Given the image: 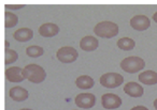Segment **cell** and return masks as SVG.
<instances>
[{"instance_id":"obj_1","label":"cell","mask_w":157,"mask_h":110,"mask_svg":"<svg viewBox=\"0 0 157 110\" xmlns=\"http://www.w3.org/2000/svg\"><path fill=\"white\" fill-rule=\"evenodd\" d=\"M24 77L33 83H40L46 77V72L42 66L35 63L28 64L24 67Z\"/></svg>"},{"instance_id":"obj_2","label":"cell","mask_w":157,"mask_h":110,"mask_svg":"<svg viewBox=\"0 0 157 110\" xmlns=\"http://www.w3.org/2000/svg\"><path fill=\"white\" fill-rule=\"evenodd\" d=\"M94 32L99 37H105V39H111V37L117 35L118 33V26L115 23H112L110 20L100 22L95 26Z\"/></svg>"},{"instance_id":"obj_3","label":"cell","mask_w":157,"mask_h":110,"mask_svg":"<svg viewBox=\"0 0 157 110\" xmlns=\"http://www.w3.org/2000/svg\"><path fill=\"white\" fill-rule=\"evenodd\" d=\"M145 66V62H144L143 59L139 58V57L131 56L127 57L124 60H122L121 62V67L124 72L129 74H135L140 72L141 69H144Z\"/></svg>"},{"instance_id":"obj_4","label":"cell","mask_w":157,"mask_h":110,"mask_svg":"<svg viewBox=\"0 0 157 110\" xmlns=\"http://www.w3.org/2000/svg\"><path fill=\"white\" fill-rule=\"evenodd\" d=\"M123 82H124V77L121 74L113 73V72L105 73L100 77V84L108 89L117 88Z\"/></svg>"},{"instance_id":"obj_5","label":"cell","mask_w":157,"mask_h":110,"mask_svg":"<svg viewBox=\"0 0 157 110\" xmlns=\"http://www.w3.org/2000/svg\"><path fill=\"white\" fill-rule=\"evenodd\" d=\"M56 57L61 63H72L78 59V52L71 46H63L57 50Z\"/></svg>"},{"instance_id":"obj_6","label":"cell","mask_w":157,"mask_h":110,"mask_svg":"<svg viewBox=\"0 0 157 110\" xmlns=\"http://www.w3.org/2000/svg\"><path fill=\"white\" fill-rule=\"evenodd\" d=\"M74 101L78 107L90 109V108L94 107L96 104V96L92 93H81V94H78Z\"/></svg>"},{"instance_id":"obj_7","label":"cell","mask_w":157,"mask_h":110,"mask_svg":"<svg viewBox=\"0 0 157 110\" xmlns=\"http://www.w3.org/2000/svg\"><path fill=\"white\" fill-rule=\"evenodd\" d=\"M101 105L105 109H117L122 105V99L113 93H105L101 97Z\"/></svg>"},{"instance_id":"obj_8","label":"cell","mask_w":157,"mask_h":110,"mask_svg":"<svg viewBox=\"0 0 157 110\" xmlns=\"http://www.w3.org/2000/svg\"><path fill=\"white\" fill-rule=\"evenodd\" d=\"M130 26L135 30L143 31L150 28L151 20L145 15H136L130 20Z\"/></svg>"},{"instance_id":"obj_9","label":"cell","mask_w":157,"mask_h":110,"mask_svg":"<svg viewBox=\"0 0 157 110\" xmlns=\"http://www.w3.org/2000/svg\"><path fill=\"white\" fill-rule=\"evenodd\" d=\"M6 78L10 82H22L25 79L24 69L18 66H12L6 69Z\"/></svg>"},{"instance_id":"obj_10","label":"cell","mask_w":157,"mask_h":110,"mask_svg":"<svg viewBox=\"0 0 157 110\" xmlns=\"http://www.w3.org/2000/svg\"><path fill=\"white\" fill-rule=\"evenodd\" d=\"M124 92L130 97H141L144 93V90L142 88V86H140L139 83L130 81L125 84Z\"/></svg>"},{"instance_id":"obj_11","label":"cell","mask_w":157,"mask_h":110,"mask_svg":"<svg viewBox=\"0 0 157 110\" xmlns=\"http://www.w3.org/2000/svg\"><path fill=\"white\" fill-rule=\"evenodd\" d=\"M59 32V28L57 25L52 24V23H45L41 25L39 28V33L43 37H55Z\"/></svg>"},{"instance_id":"obj_12","label":"cell","mask_w":157,"mask_h":110,"mask_svg":"<svg viewBox=\"0 0 157 110\" xmlns=\"http://www.w3.org/2000/svg\"><path fill=\"white\" fill-rule=\"evenodd\" d=\"M9 95L13 101H23L28 98V91L23 87H13V88L10 89Z\"/></svg>"},{"instance_id":"obj_13","label":"cell","mask_w":157,"mask_h":110,"mask_svg":"<svg viewBox=\"0 0 157 110\" xmlns=\"http://www.w3.org/2000/svg\"><path fill=\"white\" fill-rule=\"evenodd\" d=\"M98 45H99L98 40L94 37H90V35L84 37L80 41V47L83 50H85V51H93V50L97 49Z\"/></svg>"},{"instance_id":"obj_14","label":"cell","mask_w":157,"mask_h":110,"mask_svg":"<svg viewBox=\"0 0 157 110\" xmlns=\"http://www.w3.org/2000/svg\"><path fill=\"white\" fill-rule=\"evenodd\" d=\"M13 37L18 42H27L30 41L33 37V31L29 28H21L17 29L13 33Z\"/></svg>"},{"instance_id":"obj_15","label":"cell","mask_w":157,"mask_h":110,"mask_svg":"<svg viewBox=\"0 0 157 110\" xmlns=\"http://www.w3.org/2000/svg\"><path fill=\"white\" fill-rule=\"evenodd\" d=\"M139 80L144 84L152 86L157 83V73L154 71H146L142 72L139 75Z\"/></svg>"},{"instance_id":"obj_16","label":"cell","mask_w":157,"mask_h":110,"mask_svg":"<svg viewBox=\"0 0 157 110\" xmlns=\"http://www.w3.org/2000/svg\"><path fill=\"white\" fill-rule=\"evenodd\" d=\"M75 84L78 89L81 90H87V89H92L95 84V81L92 77L87 75H82L80 77L76 78Z\"/></svg>"},{"instance_id":"obj_17","label":"cell","mask_w":157,"mask_h":110,"mask_svg":"<svg viewBox=\"0 0 157 110\" xmlns=\"http://www.w3.org/2000/svg\"><path fill=\"white\" fill-rule=\"evenodd\" d=\"M18 17L16 14L12 13V12H5V27L6 28H13L17 25Z\"/></svg>"},{"instance_id":"obj_18","label":"cell","mask_w":157,"mask_h":110,"mask_svg":"<svg viewBox=\"0 0 157 110\" xmlns=\"http://www.w3.org/2000/svg\"><path fill=\"white\" fill-rule=\"evenodd\" d=\"M136 46V42L131 37H122L117 41V47L123 50H131Z\"/></svg>"},{"instance_id":"obj_19","label":"cell","mask_w":157,"mask_h":110,"mask_svg":"<svg viewBox=\"0 0 157 110\" xmlns=\"http://www.w3.org/2000/svg\"><path fill=\"white\" fill-rule=\"evenodd\" d=\"M26 54L31 58H38L44 54V50L43 48L38 45H31L26 48Z\"/></svg>"},{"instance_id":"obj_20","label":"cell","mask_w":157,"mask_h":110,"mask_svg":"<svg viewBox=\"0 0 157 110\" xmlns=\"http://www.w3.org/2000/svg\"><path fill=\"white\" fill-rule=\"evenodd\" d=\"M18 58V55L13 49H6L5 52V64L8 65L10 63H14Z\"/></svg>"},{"instance_id":"obj_21","label":"cell","mask_w":157,"mask_h":110,"mask_svg":"<svg viewBox=\"0 0 157 110\" xmlns=\"http://www.w3.org/2000/svg\"><path fill=\"white\" fill-rule=\"evenodd\" d=\"M23 7H24V5H6V8H7V9H12V10L22 9Z\"/></svg>"},{"instance_id":"obj_22","label":"cell","mask_w":157,"mask_h":110,"mask_svg":"<svg viewBox=\"0 0 157 110\" xmlns=\"http://www.w3.org/2000/svg\"><path fill=\"white\" fill-rule=\"evenodd\" d=\"M130 110H148V109L146 107H144V106H135Z\"/></svg>"},{"instance_id":"obj_23","label":"cell","mask_w":157,"mask_h":110,"mask_svg":"<svg viewBox=\"0 0 157 110\" xmlns=\"http://www.w3.org/2000/svg\"><path fill=\"white\" fill-rule=\"evenodd\" d=\"M153 20L157 24V12H155V14L153 15Z\"/></svg>"},{"instance_id":"obj_24","label":"cell","mask_w":157,"mask_h":110,"mask_svg":"<svg viewBox=\"0 0 157 110\" xmlns=\"http://www.w3.org/2000/svg\"><path fill=\"white\" fill-rule=\"evenodd\" d=\"M154 107H155V109L157 110V98H156V99H155V101H154Z\"/></svg>"},{"instance_id":"obj_25","label":"cell","mask_w":157,"mask_h":110,"mask_svg":"<svg viewBox=\"0 0 157 110\" xmlns=\"http://www.w3.org/2000/svg\"><path fill=\"white\" fill-rule=\"evenodd\" d=\"M21 110H33V109H29V108H23V109Z\"/></svg>"}]
</instances>
